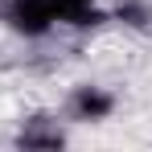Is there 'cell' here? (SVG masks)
<instances>
[{"instance_id": "5", "label": "cell", "mask_w": 152, "mask_h": 152, "mask_svg": "<svg viewBox=\"0 0 152 152\" xmlns=\"http://www.w3.org/2000/svg\"><path fill=\"white\" fill-rule=\"evenodd\" d=\"M119 21H127V25H148L152 12L144 8V4H136V0H127V4H119V12H115Z\"/></svg>"}, {"instance_id": "2", "label": "cell", "mask_w": 152, "mask_h": 152, "mask_svg": "<svg viewBox=\"0 0 152 152\" xmlns=\"http://www.w3.org/2000/svg\"><path fill=\"white\" fill-rule=\"evenodd\" d=\"M111 111H115V95H111V91H103L95 82L74 86V95H70V115H74L78 124H103V119H111Z\"/></svg>"}, {"instance_id": "3", "label": "cell", "mask_w": 152, "mask_h": 152, "mask_svg": "<svg viewBox=\"0 0 152 152\" xmlns=\"http://www.w3.org/2000/svg\"><path fill=\"white\" fill-rule=\"evenodd\" d=\"M53 4V17H58V25H99L103 21V8L95 0H50Z\"/></svg>"}, {"instance_id": "4", "label": "cell", "mask_w": 152, "mask_h": 152, "mask_svg": "<svg viewBox=\"0 0 152 152\" xmlns=\"http://www.w3.org/2000/svg\"><path fill=\"white\" fill-rule=\"evenodd\" d=\"M17 144H21V148H62V144H66V132L58 124H45V115H41V119H33V124L21 127Z\"/></svg>"}, {"instance_id": "1", "label": "cell", "mask_w": 152, "mask_h": 152, "mask_svg": "<svg viewBox=\"0 0 152 152\" xmlns=\"http://www.w3.org/2000/svg\"><path fill=\"white\" fill-rule=\"evenodd\" d=\"M4 21H8V29H17L25 37H45L58 25L50 0H4Z\"/></svg>"}]
</instances>
